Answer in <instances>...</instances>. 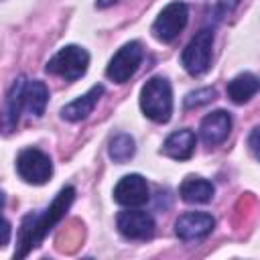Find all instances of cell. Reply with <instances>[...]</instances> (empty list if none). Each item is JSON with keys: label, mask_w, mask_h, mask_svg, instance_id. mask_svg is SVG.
<instances>
[{"label": "cell", "mask_w": 260, "mask_h": 260, "mask_svg": "<svg viewBox=\"0 0 260 260\" xmlns=\"http://www.w3.org/2000/svg\"><path fill=\"white\" fill-rule=\"evenodd\" d=\"M75 199V189L71 185L63 187L57 197L53 199V203L39 215H26L22 219V225H20V234H18V250L14 252V258H24L32 248H37L45 236L61 221V217L65 215V211L71 207Z\"/></svg>", "instance_id": "obj_1"}, {"label": "cell", "mask_w": 260, "mask_h": 260, "mask_svg": "<svg viewBox=\"0 0 260 260\" xmlns=\"http://www.w3.org/2000/svg\"><path fill=\"white\" fill-rule=\"evenodd\" d=\"M140 108L146 118L156 124H165L173 114V89L169 79L150 77L140 89Z\"/></svg>", "instance_id": "obj_2"}, {"label": "cell", "mask_w": 260, "mask_h": 260, "mask_svg": "<svg viewBox=\"0 0 260 260\" xmlns=\"http://www.w3.org/2000/svg\"><path fill=\"white\" fill-rule=\"evenodd\" d=\"M89 65V53L77 45H67L47 61V73L59 75L67 81H75L85 75Z\"/></svg>", "instance_id": "obj_3"}, {"label": "cell", "mask_w": 260, "mask_h": 260, "mask_svg": "<svg viewBox=\"0 0 260 260\" xmlns=\"http://www.w3.org/2000/svg\"><path fill=\"white\" fill-rule=\"evenodd\" d=\"M211 47H213V30L201 28L195 32V37L187 43V47L181 53V63L187 73L191 75H203L211 65Z\"/></svg>", "instance_id": "obj_4"}, {"label": "cell", "mask_w": 260, "mask_h": 260, "mask_svg": "<svg viewBox=\"0 0 260 260\" xmlns=\"http://www.w3.org/2000/svg\"><path fill=\"white\" fill-rule=\"evenodd\" d=\"M16 173L24 183L43 185L53 175V162L49 154L39 148H24L16 156Z\"/></svg>", "instance_id": "obj_5"}, {"label": "cell", "mask_w": 260, "mask_h": 260, "mask_svg": "<svg viewBox=\"0 0 260 260\" xmlns=\"http://www.w3.org/2000/svg\"><path fill=\"white\" fill-rule=\"evenodd\" d=\"M144 57V49L138 41H130L124 47H120L116 51V55L110 59L108 67H106V75L108 79H112L114 83H126L140 67V61Z\"/></svg>", "instance_id": "obj_6"}, {"label": "cell", "mask_w": 260, "mask_h": 260, "mask_svg": "<svg viewBox=\"0 0 260 260\" xmlns=\"http://www.w3.org/2000/svg\"><path fill=\"white\" fill-rule=\"evenodd\" d=\"M187 20H189V8H187V4L175 0V2L167 4L160 10V14L156 16V20L152 22V35L160 43H171L187 26Z\"/></svg>", "instance_id": "obj_7"}, {"label": "cell", "mask_w": 260, "mask_h": 260, "mask_svg": "<svg viewBox=\"0 0 260 260\" xmlns=\"http://www.w3.org/2000/svg\"><path fill=\"white\" fill-rule=\"evenodd\" d=\"M118 232L128 240H150L154 236V219L148 211L142 209H124L116 217Z\"/></svg>", "instance_id": "obj_8"}, {"label": "cell", "mask_w": 260, "mask_h": 260, "mask_svg": "<svg viewBox=\"0 0 260 260\" xmlns=\"http://www.w3.org/2000/svg\"><path fill=\"white\" fill-rule=\"evenodd\" d=\"M150 199L146 179L142 175H124L114 187V201L124 207H140Z\"/></svg>", "instance_id": "obj_9"}, {"label": "cell", "mask_w": 260, "mask_h": 260, "mask_svg": "<svg viewBox=\"0 0 260 260\" xmlns=\"http://www.w3.org/2000/svg\"><path fill=\"white\" fill-rule=\"evenodd\" d=\"M213 228H215V219L205 211H187L179 215V219L175 221V234L183 242L201 240L209 236Z\"/></svg>", "instance_id": "obj_10"}, {"label": "cell", "mask_w": 260, "mask_h": 260, "mask_svg": "<svg viewBox=\"0 0 260 260\" xmlns=\"http://www.w3.org/2000/svg\"><path fill=\"white\" fill-rule=\"evenodd\" d=\"M232 132V116L225 110H215L201 120V140L207 146L221 144Z\"/></svg>", "instance_id": "obj_11"}, {"label": "cell", "mask_w": 260, "mask_h": 260, "mask_svg": "<svg viewBox=\"0 0 260 260\" xmlns=\"http://www.w3.org/2000/svg\"><path fill=\"white\" fill-rule=\"evenodd\" d=\"M24 89H26V77L18 75L6 95V104H4V132H12L18 124L20 112L24 110Z\"/></svg>", "instance_id": "obj_12"}, {"label": "cell", "mask_w": 260, "mask_h": 260, "mask_svg": "<svg viewBox=\"0 0 260 260\" xmlns=\"http://www.w3.org/2000/svg\"><path fill=\"white\" fill-rule=\"evenodd\" d=\"M102 95H104V85H93L89 91H85L77 100H73L67 106H63L61 108V118L63 120H69V122L85 120L93 112V108L98 106V102H100Z\"/></svg>", "instance_id": "obj_13"}, {"label": "cell", "mask_w": 260, "mask_h": 260, "mask_svg": "<svg viewBox=\"0 0 260 260\" xmlns=\"http://www.w3.org/2000/svg\"><path fill=\"white\" fill-rule=\"evenodd\" d=\"M195 144H197L195 132L189 128H181V130H175L173 134L167 136L160 150H162V154H167L175 160H187V158H191Z\"/></svg>", "instance_id": "obj_14"}, {"label": "cell", "mask_w": 260, "mask_h": 260, "mask_svg": "<svg viewBox=\"0 0 260 260\" xmlns=\"http://www.w3.org/2000/svg\"><path fill=\"white\" fill-rule=\"evenodd\" d=\"M213 193H215L213 183L195 175H189L179 187V195L185 203H207L211 201Z\"/></svg>", "instance_id": "obj_15"}, {"label": "cell", "mask_w": 260, "mask_h": 260, "mask_svg": "<svg viewBox=\"0 0 260 260\" xmlns=\"http://www.w3.org/2000/svg\"><path fill=\"white\" fill-rule=\"evenodd\" d=\"M228 98L234 104H246L260 91V79L254 73H240L228 83Z\"/></svg>", "instance_id": "obj_16"}, {"label": "cell", "mask_w": 260, "mask_h": 260, "mask_svg": "<svg viewBox=\"0 0 260 260\" xmlns=\"http://www.w3.org/2000/svg\"><path fill=\"white\" fill-rule=\"evenodd\" d=\"M47 102H49V89L43 81L39 79H32V81H26V89H24V110L35 116V118H41L45 114V108H47Z\"/></svg>", "instance_id": "obj_17"}, {"label": "cell", "mask_w": 260, "mask_h": 260, "mask_svg": "<svg viewBox=\"0 0 260 260\" xmlns=\"http://www.w3.org/2000/svg\"><path fill=\"white\" fill-rule=\"evenodd\" d=\"M108 152H110V158H112L114 162H120V165H122V162L130 160V158L134 156V152H136L134 138H132L130 134H116V136L110 140Z\"/></svg>", "instance_id": "obj_18"}, {"label": "cell", "mask_w": 260, "mask_h": 260, "mask_svg": "<svg viewBox=\"0 0 260 260\" xmlns=\"http://www.w3.org/2000/svg\"><path fill=\"white\" fill-rule=\"evenodd\" d=\"M213 98H215V89H213V87L195 89V91L187 93V98H185V108H199V106L211 102Z\"/></svg>", "instance_id": "obj_19"}, {"label": "cell", "mask_w": 260, "mask_h": 260, "mask_svg": "<svg viewBox=\"0 0 260 260\" xmlns=\"http://www.w3.org/2000/svg\"><path fill=\"white\" fill-rule=\"evenodd\" d=\"M248 146H250L252 154L260 160V128H254V130L250 132V136H248Z\"/></svg>", "instance_id": "obj_20"}, {"label": "cell", "mask_w": 260, "mask_h": 260, "mask_svg": "<svg viewBox=\"0 0 260 260\" xmlns=\"http://www.w3.org/2000/svg\"><path fill=\"white\" fill-rule=\"evenodd\" d=\"M240 4V0H217V16H228L230 12L236 10V6Z\"/></svg>", "instance_id": "obj_21"}, {"label": "cell", "mask_w": 260, "mask_h": 260, "mask_svg": "<svg viewBox=\"0 0 260 260\" xmlns=\"http://www.w3.org/2000/svg\"><path fill=\"white\" fill-rule=\"evenodd\" d=\"M4 238H2V246H6L8 244V240H10V223H8V219H4Z\"/></svg>", "instance_id": "obj_22"}]
</instances>
